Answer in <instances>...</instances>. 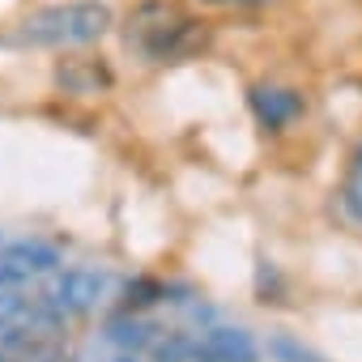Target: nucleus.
<instances>
[{
  "instance_id": "39448f33",
  "label": "nucleus",
  "mask_w": 362,
  "mask_h": 362,
  "mask_svg": "<svg viewBox=\"0 0 362 362\" xmlns=\"http://www.w3.org/2000/svg\"><path fill=\"white\" fill-rule=\"evenodd\" d=\"M252 107H256V115H260L269 128H281V124H290V119L303 111V98L290 94V90H256V94H252Z\"/></svg>"
},
{
  "instance_id": "0eeeda50",
  "label": "nucleus",
  "mask_w": 362,
  "mask_h": 362,
  "mask_svg": "<svg viewBox=\"0 0 362 362\" xmlns=\"http://www.w3.org/2000/svg\"><path fill=\"white\" fill-rule=\"evenodd\" d=\"M345 209L362 222V145H358V153H354V166H349V175H345Z\"/></svg>"
},
{
  "instance_id": "423d86ee",
  "label": "nucleus",
  "mask_w": 362,
  "mask_h": 362,
  "mask_svg": "<svg viewBox=\"0 0 362 362\" xmlns=\"http://www.w3.org/2000/svg\"><path fill=\"white\" fill-rule=\"evenodd\" d=\"M35 298H26V281H0V332H9L26 320Z\"/></svg>"
},
{
  "instance_id": "f257e3e1",
  "label": "nucleus",
  "mask_w": 362,
  "mask_h": 362,
  "mask_svg": "<svg viewBox=\"0 0 362 362\" xmlns=\"http://www.w3.org/2000/svg\"><path fill=\"white\" fill-rule=\"evenodd\" d=\"M111 26V9L98 0H69V5H47L22 22V43L35 47H81L103 39Z\"/></svg>"
},
{
  "instance_id": "20e7f679",
  "label": "nucleus",
  "mask_w": 362,
  "mask_h": 362,
  "mask_svg": "<svg viewBox=\"0 0 362 362\" xmlns=\"http://www.w3.org/2000/svg\"><path fill=\"white\" fill-rule=\"evenodd\" d=\"M56 269V247L47 243H9L0 247V281H30Z\"/></svg>"
},
{
  "instance_id": "7ed1b4c3",
  "label": "nucleus",
  "mask_w": 362,
  "mask_h": 362,
  "mask_svg": "<svg viewBox=\"0 0 362 362\" xmlns=\"http://www.w3.org/2000/svg\"><path fill=\"white\" fill-rule=\"evenodd\" d=\"M107 294V273L98 269H69L56 277V286L43 294V303L56 311V315H81V311H94Z\"/></svg>"
},
{
  "instance_id": "6e6552de",
  "label": "nucleus",
  "mask_w": 362,
  "mask_h": 362,
  "mask_svg": "<svg viewBox=\"0 0 362 362\" xmlns=\"http://www.w3.org/2000/svg\"><path fill=\"white\" fill-rule=\"evenodd\" d=\"M119 362H132V358H119Z\"/></svg>"
},
{
  "instance_id": "f03ea898",
  "label": "nucleus",
  "mask_w": 362,
  "mask_h": 362,
  "mask_svg": "<svg viewBox=\"0 0 362 362\" xmlns=\"http://www.w3.org/2000/svg\"><path fill=\"white\" fill-rule=\"evenodd\" d=\"M158 362H256V345L239 328H205V332H170L153 341Z\"/></svg>"
}]
</instances>
